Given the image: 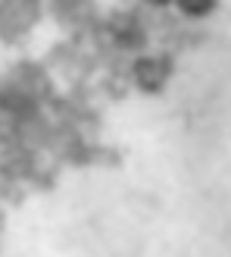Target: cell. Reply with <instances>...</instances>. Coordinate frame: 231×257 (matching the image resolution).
<instances>
[{
    "label": "cell",
    "instance_id": "obj_1",
    "mask_svg": "<svg viewBox=\"0 0 231 257\" xmlns=\"http://www.w3.org/2000/svg\"><path fill=\"white\" fill-rule=\"evenodd\" d=\"M216 4H219V0H175L172 7L182 13L184 19H206L216 10Z\"/></svg>",
    "mask_w": 231,
    "mask_h": 257
},
{
    "label": "cell",
    "instance_id": "obj_2",
    "mask_svg": "<svg viewBox=\"0 0 231 257\" xmlns=\"http://www.w3.org/2000/svg\"><path fill=\"white\" fill-rule=\"evenodd\" d=\"M144 4H147V7H160V10H162V7H172L175 0H144Z\"/></svg>",
    "mask_w": 231,
    "mask_h": 257
}]
</instances>
